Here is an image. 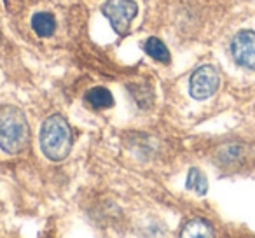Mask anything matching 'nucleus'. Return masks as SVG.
Instances as JSON below:
<instances>
[{"instance_id":"nucleus-1","label":"nucleus","mask_w":255,"mask_h":238,"mask_svg":"<svg viewBox=\"0 0 255 238\" xmlns=\"http://www.w3.org/2000/svg\"><path fill=\"white\" fill-rule=\"evenodd\" d=\"M30 142L26 117L18 107H0V149L7 154H19Z\"/></svg>"},{"instance_id":"nucleus-2","label":"nucleus","mask_w":255,"mask_h":238,"mask_svg":"<svg viewBox=\"0 0 255 238\" xmlns=\"http://www.w3.org/2000/svg\"><path fill=\"white\" fill-rule=\"evenodd\" d=\"M40 149L51 161H63L72 149V132L65 117L49 116L40 130Z\"/></svg>"},{"instance_id":"nucleus-3","label":"nucleus","mask_w":255,"mask_h":238,"mask_svg":"<svg viewBox=\"0 0 255 238\" xmlns=\"http://www.w3.org/2000/svg\"><path fill=\"white\" fill-rule=\"evenodd\" d=\"M105 18L119 35H124L131 25V19L138 12V5L133 0H107L102 7Z\"/></svg>"},{"instance_id":"nucleus-4","label":"nucleus","mask_w":255,"mask_h":238,"mask_svg":"<svg viewBox=\"0 0 255 238\" xmlns=\"http://www.w3.org/2000/svg\"><path fill=\"white\" fill-rule=\"evenodd\" d=\"M220 77L219 72L212 65H203L192 74L191 82H189V89H191V96L196 100H206L210 96L215 95L219 89Z\"/></svg>"},{"instance_id":"nucleus-5","label":"nucleus","mask_w":255,"mask_h":238,"mask_svg":"<svg viewBox=\"0 0 255 238\" xmlns=\"http://www.w3.org/2000/svg\"><path fill=\"white\" fill-rule=\"evenodd\" d=\"M231 53L238 65L255 70V32L245 30L236 33L231 42Z\"/></svg>"},{"instance_id":"nucleus-6","label":"nucleus","mask_w":255,"mask_h":238,"mask_svg":"<svg viewBox=\"0 0 255 238\" xmlns=\"http://www.w3.org/2000/svg\"><path fill=\"white\" fill-rule=\"evenodd\" d=\"M180 237H184V238H198V237L206 238V237H215V231H213L212 224L206 223V221L192 219L184 226Z\"/></svg>"},{"instance_id":"nucleus-7","label":"nucleus","mask_w":255,"mask_h":238,"mask_svg":"<svg viewBox=\"0 0 255 238\" xmlns=\"http://www.w3.org/2000/svg\"><path fill=\"white\" fill-rule=\"evenodd\" d=\"M32 28L40 37H49L56 30V19L51 12H37L32 18Z\"/></svg>"},{"instance_id":"nucleus-8","label":"nucleus","mask_w":255,"mask_h":238,"mask_svg":"<svg viewBox=\"0 0 255 238\" xmlns=\"http://www.w3.org/2000/svg\"><path fill=\"white\" fill-rule=\"evenodd\" d=\"M143 49H145V53L149 54L150 58H154V60L159 61V63H170V60H171L170 51L164 46L163 40H159L157 37H149V39L145 40V44H143Z\"/></svg>"},{"instance_id":"nucleus-9","label":"nucleus","mask_w":255,"mask_h":238,"mask_svg":"<svg viewBox=\"0 0 255 238\" xmlns=\"http://www.w3.org/2000/svg\"><path fill=\"white\" fill-rule=\"evenodd\" d=\"M86 100L93 109H109L114 105V96L107 88H93L86 93Z\"/></svg>"},{"instance_id":"nucleus-10","label":"nucleus","mask_w":255,"mask_h":238,"mask_svg":"<svg viewBox=\"0 0 255 238\" xmlns=\"http://www.w3.org/2000/svg\"><path fill=\"white\" fill-rule=\"evenodd\" d=\"M187 189L194 191L196 195L203 196L208 191V179L199 168H191L187 175Z\"/></svg>"},{"instance_id":"nucleus-11","label":"nucleus","mask_w":255,"mask_h":238,"mask_svg":"<svg viewBox=\"0 0 255 238\" xmlns=\"http://www.w3.org/2000/svg\"><path fill=\"white\" fill-rule=\"evenodd\" d=\"M241 160V147L240 146H226L219 151V161L226 167L234 165Z\"/></svg>"}]
</instances>
